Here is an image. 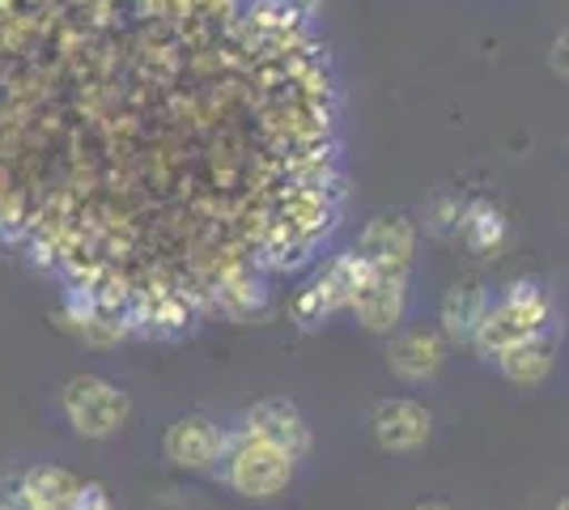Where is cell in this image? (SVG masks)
Returning <instances> with one entry per match:
<instances>
[{
	"label": "cell",
	"instance_id": "6da1fadb",
	"mask_svg": "<svg viewBox=\"0 0 569 510\" xmlns=\"http://www.w3.org/2000/svg\"><path fill=\"white\" fill-rule=\"evenodd\" d=\"M545 332H552V302H548V293L536 281H515L498 302L489 298L472 344L480 358H498L501 349H510L519 340L545 337Z\"/></svg>",
	"mask_w": 569,
	"mask_h": 510
},
{
	"label": "cell",
	"instance_id": "7a4b0ae2",
	"mask_svg": "<svg viewBox=\"0 0 569 510\" xmlns=\"http://www.w3.org/2000/svg\"><path fill=\"white\" fill-rule=\"evenodd\" d=\"M221 460H226V481H230L234 493H242V498H277L281 489H289L293 463H298L293 456H284L281 447L247 434V430H242L234 442L226 438Z\"/></svg>",
	"mask_w": 569,
	"mask_h": 510
},
{
	"label": "cell",
	"instance_id": "3957f363",
	"mask_svg": "<svg viewBox=\"0 0 569 510\" xmlns=\"http://www.w3.org/2000/svg\"><path fill=\"white\" fill-rule=\"evenodd\" d=\"M60 409L81 438H111L123 430L132 400L119 383L102 379V374H77L60 391Z\"/></svg>",
	"mask_w": 569,
	"mask_h": 510
},
{
	"label": "cell",
	"instance_id": "277c9868",
	"mask_svg": "<svg viewBox=\"0 0 569 510\" xmlns=\"http://www.w3.org/2000/svg\"><path fill=\"white\" fill-rule=\"evenodd\" d=\"M370 277V264L357 256V251H340L332 264L323 268L315 281H310L307 290L298 293V319L315 328V323H323V319H332L336 311H349V302H353V293L361 290V281Z\"/></svg>",
	"mask_w": 569,
	"mask_h": 510
},
{
	"label": "cell",
	"instance_id": "5b68a950",
	"mask_svg": "<svg viewBox=\"0 0 569 510\" xmlns=\"http://www.w3.org/2000/svg\"><path fill=\"white\" fill-rule=\"evenodd\" d=\"M162 451L170 463L191 468V472H213L221 451H226V430L217 426L213 417L188 413L179 421H170L167 438H162Z\"/></svg>",
	"mask_w": 569,
	"mask_h": 510
},
{
	"label": "cell",
	"instance_id": "8992f818",
	"mask_svg": "<svg viewBox=\"0 0 569 510\" xmlns=\"http://www.w3.org/2000/svg\"><path fill=\"white\" fill-rule=\"evenodd\" d=\"M242 430L263 438V442H272V447H281L284 456H293V460H302L310 451L307 417H302V409L293 400H284V396H268L260 404H251L247 417H242Z\"/></svg>",
	"mask_w": 569,
	"mask_h": 510
},
{
	"label": "cell",
	"instance_id": "52a82bcc",
	"mask_svg": "<svg viewBox=\"0 0 569 510\" xmlns=\"http://www.w3.org/2000/svg\"><path fill=\"white\" fill-rule=\"evenodd\" d=\"M412 251H417V230L403 218H375L361 230L357 256L375 272H391V277H408L412 268Z\"/></svg>",
	"mask_w": 569,
	"mask_h": 510
},
{
	"label": "cell",
	"instance_id": "ba28073f",
	"mask_svg": "<svg viewBox=\"0 0 569 510\" xmlns=\"http://www.w3.org/2000/svg\"><path fill=\"white\" fill-rule=\"evenodd\" d=\"M408 277H391V272H375L361 281V290L353 293L349 311L357 316V323L366 332H396L403 319V307H408V290H403Z\"/></svg>",
	"mask_w": 569,
	"mask_h": 510
},
{
	"label": "cell",
	"instance_id": "9c48e42d",
	"mask_svg": "<svg viewBox=\"0 0 569 510\" xmlns=\"http://www.w3.org/2000/svg\"><path fill=\"white\" fill-rule=\"evenodd\" d=\"M370 430H375V442L382 451H417L426 447L429 430H433V413L417 400H382L375 404V417H370Z\"/></svg>",
	"mask_w": 569,
	"mask_h": 510
},
{
	"label": "cell",
	"instance_id": "30bf717a",
	"mask_svg": "<svg viewBox=\"0 0 569 510\" xmlns=\"http://www.w3.org/2000/svg\"><path fill=\"white\" fill-rule=\"evenodd\" d=\"M442 358H447L442 337L429 332V328H408V332H400V337L391 340V349H387V366H391L400 379H408V383L433 379V374L442 370Z\"/></svg>",
	"mask_w": 569,
	"mask_h": 510
},
{
	"label": "cell",
	"instance_id": "8fae6325",
	"mask_svg": "<svg viewBox=\"0 0 569 510\" xmlns=\"http://www.w3.org/2000/svg\"><path fill=\"white\" fill-rule=\"evenodd\" d=\"M81 481L60 463H30L18 481V498L26 510H72Z\"/></svg>",
	"mask_w": 569,
	"mask_h": 510
},
{
	"label": "cell",
	"instance_id": "7c38bea8",
	"mask_svg": "<svg viewBox=\"0 0 569 510\" xmlns=\"http://www.w3.org/2000/svg\"><path fill=\"white\" fill-rule=\"evenodd\" d=\"M552 349H557L552 332L519 340V344H510V349L498 353V370L510 383H519V388H536V383H545L548 370H552Z\"/></svg>",
	"mask_w": 569,
	"mask_h": 510
},
{
	"label": "cell",
	"instance_id": "4fadbf2b",
	"mask_svg": "<svg viewBox=\"0 0 569 510\" xmlns=\"http://www.w3.org/2000/svg\"><path fill=\"white\" fill-rule=\"evenodd\" d=\"M485 307H489V290L485 286H455L447 298H442V332L459 344H468L476 337V328H480V316H485Z\"/></svg>",
	"mask_w": 569,
	"mask_h": 510
},
{
	"label": "cell",
	"instance_id": "5bb4252c",
	"mask_svg": "<svg viewBox=\"0 0 569 510\" xmlns=\"http://www.w3.org/2000/svg\"><path fill=\"white\" fill-rule=\"evenodd\" d=\"M463 239H468L472 251H493V247L506 239V221H501V213L489 200H476L472 209H468V218H463Z\"/></svg>",
	"mask_w": 569,
	"mask_h": 510
},
{
	"label": "cell",
	"instance_id": "9a60e30c",
	"mask_svg": "<svg viewBox=\"0 0 569 510\" xmlns=\"http://www.w3.org/2000/svg\"><path fill=\"white\" fill-rule=\"evenodd\" d=\"M552 51H557V56H552V69H557V73H566V34L552 43Z\"/></svg>",
	"mask_w": 569,
	"mask_h": 510
},
{
	"label": "cell",
	"instance_id": "2e32d148",
	"mask_svg": "<svg viewBox=\"0 0 569 510\" xmlns=\"http://www.w3.org/2000/svg\"><path fill=\"white\" fill-rule=\"evenodd\" d=\"M319 4H323V0H289V9H298L302 18H310V13L319 9Z\"/></svg>",
	"mask_w": 569,
	"mask_h": 510
},
{
	"label": "cell",
	"instance_id": "e0dca14e",
	"mask_svg": "<svg viewBox=\"0 0 569 510\" xmlns=\"http://www.w3.org/2000/svg\"><path fill=\"white\" fill-rule=\"evenodd\" d=\"M412 510H451V507H447V502H417Z\"/></svg>",
	"mask_w": 569,
	"mask_h": 510
}]
</instances>
